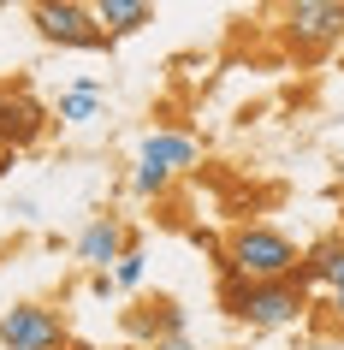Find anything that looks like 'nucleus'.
Segmentation results:
<instances>
[{
    "label": "nucleus",
    "instance_id": "f257e3e1",
    "mask_svg": "<svg viewBox=\"0 0 344 350\" xmlns=\"http://www.w3.org/2000/svg\"><path fill=\"white\" fill-rule=\"evenodd\" d=\"M297 261H303V250L291 243V232L250 220V226H232V238L220 250V273H237L250 285H273V279H297Z\"/></svg>",
    "mask_w": 344,
    "mask_h": 350
},
{
    "label": "nucleus",
    "instance_id": "f03ea898",
    "mask_svg": "<svg viewBox=\"0 0 344 350\" xmlns=\"http://www.w3.org/2000/svg\"><path fill=\"white\" fill-rule=\"evenodd\" d=\"M220 309L243 321V327L267 332V327H291V321H303L308 309V291L297 279H273V285H250V279L237 273H220Z\"/></svg>",
    "mask_w": 344,
    "mask_h": 350
},
{
    "label": "nucleus",
    "instance_id": "7ed1b4c3",
    "mask_svg": "<svg viewBox=\"0 0 344 350\" xmlns=\"http://www.w3.org/2000/svg\"><path fill=\"white\" fill-rule=\"evenodd\" d=\"M196 137L190 131H148L143 143H137V172H131V190L137 196H161L172 178H184L190 166H196Z\"/></svg>",
    "mask_w": 344,
    "mask_h": 350
},
{
    "label": "nucleus",
    "instance_id": "20e7f679",
    "mask_svg": "<svg viewBox=\"0 0 344 350\" xmlns=\"http://www.w3.org/2000/svg\"><path fill=\"white\" fill-rule=\"evenodd\" d=\"M279 36H285L291 54L315 59L321 48L344 42V0H291V6H279Z\"/></svg>",
    "mask_w": 344,
    "mask_h": 350
},
{
    "label": "nucleus",
    "instance_id": "39448f33",
    "mask_svg": "<svg viewBox=\"0 0 344 350\" xmlns=\"http://www.w3.org/2000/svg\"><path fill=\"white\" fill-rule=\"evenodd\" d=\"M30 24H36V36L54 42V48H77V54L107 48L101 24H95V6H77V0H36V6H30Z\"/></svg>",
    "mask_w": 344,
    "mask_h": 350
},
{
    "label": "nucleus",
    "instance_id": "423d86ee",
    "mask_svg": "<svg viewBox=\"0 0 344 350\" xmlns=\"http://www.w3.org/2000/svg\"><path fill=\"white\" fill-rule=\"evenodd\" d=\"M0 345L6 350H66V314L48 303H12L0 314Z\"/></svg>",
    "mask_w": 344,
    "mask_h": 350
},
{
    "label": "nucleus",
    "instance_id": "0eeeda50",
    "mask_svg": "<svg viewBox=\"0 0 344 350\" xmlns=\"http://www.w3.org/2000/svg\"><path fill=\"white\" fill-rule=\"evenodd\" d=\"M48 119H54V113L42 107L30 90H6L0 95V148H6V154L36 148L42 137H48Z\"/></svg>",
    "mask_w": 344,
    "mask_h": 350
},
{
    "label": "nucleus",
    "instance_id": "6e6552de",
    "mask_svg": "<svg viewBox=\"0 0 344 350\" xmlns=\"http://www.w3.org/2000/svg\"><path fill=\"white\" fill-rule=\"evenodd\" d=\"M131 250V226L119 220V214H95L83 232L72 238V256L90 267V273H113V261Z\"/></svg>",
    "mask_w": 344,
    "mask_h": 350
},
{
    "label": "nucleus",
    "instance_id": "1a4fd4ad",
    "mask_svg": "<svg viewBox=\"0 0 344 350\" xmlns=\"http://www.w3.org/2000/svg\"><path fill=\"white\" fill-rule=\"evenodd\" d=\"M125 327L137 332V338H143V350H148L155 338H184V327H190V321H184V309L172 303V297H161V303L131 309V314H125Z\"/></svg>",
    "mask_w": 344,
    "mask_h": 350
},
{
    "label": "nucleus",
    "instance_id": "9d476101",
    "mask_svg": "<svg viewBox=\"0 0 344 350\" xmlns=\"http://www.w3.org/2000/svg\"><path fill=\"white\" fill-rule=\"evenodd\" d=\"M95 24L107 42H119V36H137L143 24H155V6L148 0H95Z\"/></svg>",
    "mask_w": 344,
    "mask_h": 350
},
{
    "label": "nucleus",
    "instance_id": "9b49d317",
    "mask_svg": "<svg viewBox=\"0 0 344 350\" xmlns=\"http://www.w3.org/2000/svg\"><path fill=\"white\" fill-rule=\"evenodd\" d=\"M101 95H107V83H101V77H77L72 90L59 95L54 119H59V125H90V119H101Z\"/></svg>",
    "mask_w": 344,
    "mask_h": 350
},
{
    "label": "nucleus",
    "instance_id": "f8f14e48",
    "mask_svg": "<svg viewBox=\"0 0 344 350\" xmlns=\"http://www.w3.org/2000/svg\"><path fill=\"white\" fill-rule=\"evenodd\" d=\"M339 261H344V238H321V243H308V250H303V261H297V285H303V291L326 285Z\"/></svg>",
    "mask_w": 344,
    "mask_h": 350
},
{
    "label": "nucleus",
    "instance_id": "ddd939ff",
    "mask_svg": "<svg viewBox=\"0 0 344 350\" xmlns=\"http://www.w3.org/2000/svg\"><path fill=\"white\" fill-rule=\"evenodd\" d=\"M143 273H148V256L137 250V243H131L125 256L113 261V285H119V291H137V285H143Z\"/></svg>",
    "mask_w": 344,
    "mask_h": 350
},
{
    "label": "nucleus",
    "instance_id": "4468645a",
    "mask_svg": "<svg viewBox=\"0 0 344 350\" xmlns=\"http://www.w3.org/2000/svg\"><path fill=\"white\" fill-rule=\"evenodd\" d=\"M90 291H95V297H107V291H119V285H113V273H90Z\"/></svg>",
    "mask_w": 344,
    "mask_h": 350
},
{
    "label": "nucleus",
    "instance_id": "2eb2a0df",
    "mask_svg": "<svg viewBox=\"0 0 344 350\" xmlns=\"http://www.w3.org/2000/svg\"><path fill=\"white\" fill-rule=\"evenodd\" d=\"M148 350H196V345H190V332H184V338H155Z\"/></svg>",
    "mask_w": 344,
    "mask_h": 350
},
{
    "label": "nucleus",
    "instance_id": "dca6fc26",
    "mask_svg": "<svg viewBox=\"0 0 344 350\" xmlns=\"http://www.w3.org/2000/svg\"><path fill=\"white\" fill-rule=\"evenodd\" d=\"M326 297H332V321L344 327V291H326Z\"/></svg>",
    "mask_w": 344,
    "mask_h": 350
},
{
    "label": "nucleus",
    "instance_id": "f3484780",
    "mask_svg": "<svg viewBox=\"0 0 344 350\" xmlns=\"http://www.w3.org/2000/svg\"><path fill=\"white\" fill-rule=\"evenodd\" d=\"M326 291H344V261L332 267V279H326Z\"/></svg>",
    "mask_w": 344,
    "mask_h": 350
},
{
    "label": "nucleus",
    "instance_id": "a211bd4d",
    "mask_svg": "<svg viewBox=\"0 0 344 350\" xmlns=\"http://www.w3.org/2000/svg\"><path fill=\"white\" fill-rule=\"evenodd\" d=\"M0 95H6V90H0Z\"/></svg>",
    "mask_w": 344,
    "mask_h": 350
}]
</instances>
